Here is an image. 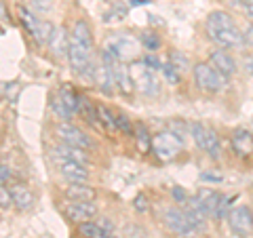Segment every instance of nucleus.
<instances>
[{"mask_svg": "<svg viewBox=\"0 0 253 238\" xmlns=\"http://www.w3.org/2000/svg\"><path fill=\"white\" fill-rule=\"evenodd\" d=\"M205 28H207V36L219 49H239L245 44L243 32L228 11H211L207 15Z\"/></svg>", "mask_w": 253, "mask_h": 238, "instance_id": "1", "label": "nucleus"}, {"mask_svg": "<svg viewBox=\"0 0 253 238\" xmlns=\"http://www.w3.org/2000/svg\"><path fill=\"white\" fill-rule=\"evenodd\" d=\"M184 150V139L179 137V135H175L173 131L165 129L161 133L154 135L152 139V152L156 154L158 160L163 162H171L173 158H177V154Z\"/></svg>", "mask_w": 253, "mask_h": 238, "instance_id": "2", "label": "nucleus"}, {"mask_svg": "<svg viewBox=\"0 0 253 238\" xmlns=\"http://www.w3.org/2000/svg\"><path fill=\"white\" fill-rule=\"evenodd\" d=\"M192 74H194L196 86H199L201 91H205V93H217V91L224 89L226 82H228V78L224 74H219L209 61L194 63Z\"/></svg>", "mask_w": 253, "mask_h": 238, "instance_id": "3", "label": "nucleus"}, {"mask_svg": "<svg viewBox=\"0 0 253 238\" xmlns=\"http://www.w3.org/2000/svg\"><path fill=\"white\" fill-rule=\"evenodd\" d=\"M163 224L175 238H194L196 236V228L190 224L184 209H177V207L165 209L163 211Z\"/></svg>", "mask_w": 253, "mask_h": 238, "instance_id": "4", "label": "nucleus"}, {"mask_svg": "<svg viewBox=\"0 0 253 238\" xmlns=\"http://www.w3.org/2000/svg\"><path fill=\"white\" fill-rule=\"evenodd\" d=\"M190 135H192L194 144L199 146V150H203V152H207L211 158H217L221 156V144H219V137L217 133L209 129L207 124L203 122H192L190 124Z\"/></svg>", "mask_w": 253, "mask_h": 238, "instance_id": "5", "label": "nucleus"}, {"mask_svg": "<svg viewBox=\"0 0 253 238\" xmlns=\"http://www.w3.org/2000/svg\"><path fill=\"white\" fill-rule=\"evenodd\" d=\"M129 70H131L133 82H135V89L141 95H146V97H158L161 95V82H158V78L154 76L152 70L141 63V59L137 63H133Z\"/></svg>", "mask_w": 253, "mask_h": 238, "instance_id": "6", "label": "nucleus"}, {"mask_svg": "<svg viewBox=\"0 0 253 238\" xmlns=\"http://www.w3.org/2000/svg\"><path fill=\"white\" fill-rule=\"evenodd\" d=\"M226 219H228V226H230V230L236 236H241V238L251 236V232H253V211L247 207V204H239V207L230 209Z\"/></svg>", "mask_w": 253, "mask_h": 238, "instance_id": "7", "label": "nucleus"}, {"mask_svg": "<svg viewBox=\"0 0 253 238\" xmlns=\"http://www.w3.org/2000/svg\"><path fill=\"white\" fill-rule=\"evenodd\" d=\"M63 215L74 224H84V221H93L97 217V207L89 200H68L63 204Z\"/></svg>", "mask_w": 253, "mask_h": 238, "instance_id": "8", "label": "nucleus"}, {"mask_svg": "<svg viewBox=\"0 0 253 238\" xmlns=\"http://www.w3.org/2000/svg\"><path fill=\"white\" fill-rule=\"evenodd\" d=\"M91 53L93 49L86 44H81L70 38V51H68V61H70V68L74 70L76 74H84L86 70L91 68Z\"/></svg>", "mask_w": 253, "mask_h": 238, "instance_id": "9", "label": "nucleus"}, {"mask_svg": "<svg viewBox=\"0 0 253 238\" xmlns=\"http://www.w3.org/2000/svg\"><path fill=\"white\" fill-rule=\"evenodd\" d=\"M57 135L63 144L68 146H76V148H83V150H91L93 148V141L89 135H84L78 126L70 124V122H61L57 124Z\"/></svg>", "mask_w": 253, "mask_h": 238, "instance_id": "10", "label": "nucleus"}, {"mask_svg": "<svg viewBox=\"0 0 253 238\" xmlns=\"http://www.w3.org/2000/svg\"><path fill=\"white\" fill-rule=\"evenodd\" d=\"M57 169L63 175V179L68 184H86L89 181V171H86V164L68 160V158H59L57 160Z\"/></svg>", "mask_w": 253, "mask_h": 238, "instance_id": "11", "label": "nucleus"}, {"mask_svg": "<svg viewBox=\"0 0 253 238\" xmlns=\"http://www.w3.org/2000/svg\"><path fill=\"white\" fill-rule=\"evenodd\" d=\"M184 213L188 215V219H190V224H192L194 228H196V232H201V230H205L207 228V221H209V213L205 211V207L199 202V198H188L186 200V207H184Z\"/></svg>", "mask_w": 253, "mask_h": 238, "instance_id": "12", "label": "nucleus"}, {"mask_svg": "<svg viewBox=\"0 0 253 238\" xmlns=\"http://www.w3.org/2000/svg\"><path fill=\"white\" fill-rule=\"evenodd\" d=\"M209 63L217 70L219 74H224L226 78L234 76L236 70H239V68H236L234 57H232L230 53H228V49H217V51H213V53L209 55Z\"/></svg>", "mask_w": 253, "mask_h": 238, "instance_id": "13", "label": "nucleus"}, {"mask_svg": "<svg viewBox=\"0 0 253 238\" xmlns=\"http://www.w3.org/2000/svg\"><path fill=\"white\" fill-rule=\"evenodd\" d=\"M230 148L236 156L247 158L253 154V133L245 131V129H236L230 135Z\"/></svg>", "mask_w": 253, "mask_h": 238, "instance_id": "14", "label": "nucleus"}, {"mask_svg": "<svg viewBox=\"0 0 253 238\" xmlns=\"http://www.w3.org/2000/svg\"><path fill=\"white\" fill-rule=\"evenodd\" d=\"M11 194H13V202H15V207H17L19 211H32L34 209V204H36V196L34 192L28 188V186H23V184H15L11 186Z\"/></svg>", "mask_w": 253, "mask_h": 238, "instance_id": "15", "label": "nucleus"}, {"mask_svg": "<svg viewBox=\"0 0 253 238\" xmlns=\"http://www.w3.org/2000/svg\"><path fill=\"white\" fill-rule=\"evenodd\" d=\"M196 198H199V202L205 207V211H207L211 217H215L217 207H219L224 194L217 192V190H211V188H199L196 190Z\"/></svg>", "mask_w": 253, "mask_h": 238, "instance_id": "16", "label": "nucleus"}, {"mask_svg": "<svg viewBox=\"0 0 253 238\" xmlns=\"http://www.w3.org/2000/svg\"><path fill=\"white\" fill-rule=\"evenodd\" d=\"M49 49L55 57H68V51H70V34L66 32V28H55L51 40H49Z\"/></svg>", "mask_w": 253, "mask_h": 238, "instance_id": "17", "label": "nucleus"}, {"mask_svg": "<svg viewBox=\"0 0 253 238\" xmlns=\"http://www.w3.org/2000/svg\"><path fill=\"white\" fill-rule=\"evenodd\" d=\"M63 194H66L68 200H89V202H93L95 196H97L95 188H91L89 184H70L63 190Z\"/></svg>", "mask_w": 253, "mask_h": 238, "instance_id": "18", "label": "nucleus"}, {"mask_svg": "<svg viewBox=\"0 0 253 238\" xmlns=\"http://www.w3.org/2000/svg\"><path fill=\"white\" fill-rule=\"evenodd\" d=\"M55 154L61 156V158H68V160H74V162L86 164V166H89V162H91L89 152H86V150L76 148V146H68V144H63V146H57V148H55Z\"/></svg>", "mask_w": 253, "mask_h": 238, "instance_id": "19", "label": "nucleus"}, {"mask_svg": "<svg viewBox=\"0 0 253 238\" xmlns=\"http://www.w3.org/2000/svg\"><path fill=\"white\" fill-rule=\"evenodd\" d=\"M59 99L63 101V106L68 108V112L70 114H78V110H81V95H78L74 89H72V84H61V89H59Z\"/></svg>", "mask_w": 253, "mask_h": 238, "instance_id": "20", "label": "nucleus"}, {"mask_svg": "<svg viewBox=\"0 0 253 238\" xmlns=\"http://www.w3.org/2000/svg\"><path fill=\"white\" fill-rule=\"evenodd\" d=\"M70 38L76 42H81V44H86V46H91L93 49V30L89 26V21H84V19H78L74 23V28L72 32H70Z\"/></svg>", "mask_w": 253, "mask_h": 238, "instance_id": "21", "label": "nucleus"}, {"mask_svg": "<svg viewBox=\"0 0 253 238\" xmlns=\"http://www.w3.org/2000/svg\"><path fill=\"white\" fill-rule=\"evenodd\" d=\"M116 86L123 95H131L135 91V82H133V76H131V70H126L123 63L116 66Z\"/></svg>", "mask_w": 253, "mask_h": 238, "instance_id": "22", "label": "nucleus"}, {"mask_svg": "<svg viewBox=\"0 0 253 238\" xmlns=\"http://www.w3.org/2000/svg\"><path fill=\"white\" fill-rule=\"evenodd\" d=\"M133 137L137 141V150L141 154H148L150 150H152V139L148 133V126L144 122H135V131H133Z\"/></svg>", "mask_w": 253, "mask_h": 238, "instance_id": "23", "label": "nucleus"}, {"mask_svg": "<svg viewBox=\"0 0 253 238\" xmlns=\"http://www.w3.org/2000/svg\"><path fill=\"white\" fill-rule=\"evenodd\" d=\"M78 234L84 236V238H108L110 236L97 221H84V224H78Z\"/></svg>", "mask_w": 253, "mask_h": 238, "instance_id": "24", "label": "nucleus"}, {"mask_svg": "<svg viewBox=\"0 0 253 238\" xmlns=\"http://www.w3.org/2000/svg\"><path fill=\"white\" fill-rule=\"evenodd\" d=\"M53 32H55V26L49 21V19H41L38 21V28H36V32L32 36H34V40L38 42V44H49V40H51V36H53Z\"/></svg>", "mask_w": 253, "mask_h": 238, "instance_id": "25", "label": "nucleus"}, {"mask_svg": "<svg viewBox=\"0 0 253 238\" xmlns=\"http://www.w3.org/2000/svg\"><path fill=\"white\" fill-rule=\"evenodd\" d=\"M167 61L171 63L173 68H177L181 74L184 72H188V70H192V66H190V59L186 57L181 51H169V57H167Z\"/></svg>", "mask_w": 253, "mask_h": 238, "instance_id": "26", "label": "nucleus"}, {"mask_svg": "<svg viewBox=\"0 0 253 238\" xmlns=\"http://www.w3.org/2000/svg\"><path fill=\"white\" fill-rule=\"evenodd\" d=\"M19 19H21L23 28H26L30 34H34L36 28H38V21H41V19H38L30 9H26V6H19Z\"/></svg>", "mask_w": 253, "mask_h": 238, "instance_id": "27", "label": "nucleus"}, {"mask_svg": "<svg viewBox=\"0 0 253 238\" xmlns=\"http://www.w3.org/2000/svg\"><path fill=\"white\" fill-rule=\"evenodd\" d=\"M139 42L144 44V49L148 53H154L161 49V38H158V34H154V32H144V34L139 36Z\"/></svg>", "mask_w": 253, "mask_h": 238, "instance_id": "28", "label": "nucleus"}, {"mask_svg": "<svg viewBox=\"0 0 253 238\" xmlns=\"http://www.w3.org/2000/svg\"><path fill=\"white\" fill-rule=\"evenodd\" d=\"M161 72H163V76H165V80H167L169 84H177L179 80H181V72L177 68H173L171 63L167 61V63H163V68H161Z\"/></svg>", "mask_w": 253, "mask_h": 238, "instance_id": "29", "label": "nucleus"}, {"mask_svg": "<svg viewBox=\"0 0 253 238\" xmlns=\"http://www.w3.org/2000/svg\"><path fill=\"white\" fill-rule=\"evenodd\" d=\"M97 114H99V120L104 122L106 126H110L112 131H116L118 129V124H116V118H114V114L110 112V110L106 108V106H97Z\"/></svg>", "mask_w": 253, "mask_h": 238, "instance_id": "30", "label": "nucleus"}, {"mask_svg": "<svg viewBox=\"0 0 253 238\" xmlns=\"http://www.w3.org/2000/svg\"><path fill=\"white\" fill-rule=\"evenodd\" d=\"M11 207H15L11 188H9V186H0V209H2V211H9Z\"/></svg>", "mask_w": 253, "mask_h": 238, "instance_id": "31", "label": "nucleus"}, {"mask_svg": "<svg viewBox=\"0 0 253 238\" xmlns=\"http://www.w3.org/2000/svg\"><path fill=\"white\" fill-rule=\"evenodd\" d=\"M51 106H53V112L57 114V116L61 118V120H70V118H72V114L68 112V108L63 106V101L59 99V95H57V97L53 99V104H51Z\"/></svg>", "mask_w": 253, "mask_h": 238, "instance_id": "32", "label": "nucleus"}, {"mask_svg": "<svg viewBox=\"0 0 253 238\" xmlns=\"http://www.w3.org/2000/svg\"><path fill=\"white\" fill-rule=\"evenodd\" d=\"M116 124H118V131H123L126 135H133V131H135V124H131L129 116H125V114L116 116Z\"/></svg>", "mask_w": 253, "mask_h": 238, "instance_id": "33", "label": "nucleus"}, {"mask_svg": "<svg viewBox=\"0 0 253 238\" xmlns=\"http://www.w3.org/2000/svg\"><path fill=\"white\" fill-rule=\"evenodd\" d=\"M141 63H144V66H146V68H150V70H152V72H158V70H161V68H163V63H161V59H158V57H156V55H154V53H146V55H144V57H141Z\"/></svg>", "mask_w": 253, "mask_h": 238, "instance_id": "34", "label": "nucleus"}, {"mask_svg": "<svg viewBox=\"0 0 253 238\" xmlns=\"http://www.w3.org/2000/svg\"><path fill=\"white\" fill-rule=\"evenodd\" d=\"M32 9H34L36 13L44 15V13L53 11V0H32Z\"/></svg>", "mask_w": 253, "mask_h": 238, "instance_id": "35", "label": "nucleus"}, {"mask_svg": "<svg viewBox=\"0 0 253 238\" xmlns=\"http://www.w3.org/2000/svg\"><path fill=\"white\" fill-rule=\"evenodd\" d=\"M19 91H21V84L19 82H4V97H9V101L17 99Z\"/></svg>", "mask_w": 253, "mask_h": 238, "instance_id": "36", "label": "nucleus"}, {"mask_svg": "<svg viewBox=\"0 0 253 238\" xmlns=\"http://www.w3.org/2000/svg\"><path fill=\"white\" fill-rule=\"evenodd\" d=\"M133 207H135L137 213H148V211H150L148 196H146V194H137V196H135V200H133Z\"/></svg>", "mask_w": 253, "mask_h": 238, "instance_id": "37", "label": "nucleus"}, {"mask_svg": "<svg viewBox=\"0 0 253 238\" xmlns=\"http://www.w3.org/2000/svg\"><path fill=\"white\" fill-rule=\"evenodd\" d=\"M186 126H190V124H186V122H181V120H169V131H173L175 135H179L181 139H184V129Z\"/></svg>", "mask_w": 253, "mask_h": 238, "instance_id": "38", "label": "nucleus"}, {"mask_svg": "<svg viewBox=\"0 0 253 238\" xmlns=\"http://www.w3.org/2000/svg\"><path fill=\"white\" fill-rule=\"evenodd\" d=\"M171 196L175 198L177 202H186V200H188V192H186L184 188H179V186H173V188H171Z\"/></svg>", "mask_w": 253, "mask_h": 238, "instance_id": "39", "label": "nucleus"}, {"mask_svg": "<svg viewBox=\"0 0 253 238\" xmlns=\"http://www.w3.org/2000/svg\"><path fill=\"white\" fill-rule=\"evenodd\" d=\"M0 179H2V186H9V179H11V166L2 162V166H0Z\"/></svg>", "mask_w": 253, "mask_h": 238, "instance_id": "40", "label": "nucleus"}, {"mask_svg": "<svg viewBox=\"0 0 253 238\" xmlns=\"http://www.w3.org/2000/svg\"><path fill=\"white\" fill-rule=\"evenodd\" d=\"M243 38H245V44H247V46H253V21L249 23L247 28H245Z\"/></svg>", "mask_w": 253, "mask_h": 238, "instance_id": "41", "label": "nucleus"}, {"mask_svg": "<svg viewBox=\"0 0 253 238\" xmlns=\"http://www.w3.org/2000/svg\"><path fill=\"white\" fill-rule=\"evenodd\" d=\"M95 221H97V224H99L101 228H104L108 234H110V232H114V224H112V221H110V217H97Z\"/></svg>", "mask_w": 253, "mask_h": 238, "instance_id": "42", "label": "nucleus"}, {"mask_svg": "<svg viewBox=\"0 0 253 238\" xmlns=\"http://www.w3.org/2000/svg\"><path fill=\"white\" fill-rule=\"evenodd\" d=\"M228 9H234V11H241L243 13V4H245V0H221Z\"/></svg>", "mask_w": 253, "mask_h": 238, "instance_id": "43", "label": "nucleus"}, {"mask_svg": "<svg viewBox=\"0 0 253 238\" xmlns=\"http://www.w3.org/2000/svg\"><path fill=\"white\" fill-rule=\"evenodd\" d=\"M201 179L203 181H215V184H219V181L224 179V175H219V173H201Z\"/></svg>", "mask_w": 253, "mask_h": 238, "instance_id": "44", "label": "nucleus"}, {"mask_svg": "<svg viewBox=\"0 0 253 238\" xmlns=\"http://www.w3.org/2000/svg\"><path fill=\"white\" fill-rule=\"evenodd\" d=\"M243 13H245V17H247L249 21H253V0H245Z\"/></svg>", "mask_w": 253, "mask_h": 238, "instance_id": "45", "label": "nucleus"}, {"mask_svg": "<svg viewBox=\"0 0 253 238\" xmlns=\"http://www.w3.org/2000/svg\"><path fill=\"white\" fill-rule=\"evenodd\" d=\"M243 68H245V72H249L253 76V55H247V57L243 59Z\"/></svg>", "mask_w": 253, "mask_h": 238, "instance_id": "46", "label": "nucleus"}, {"mask_svg": "<svg viewBox=\"0 0 253 238\" xmlns=\"http://www.w3.org/2000/svg\"><path fill=\"white\" fill-rule=\"evenodd\" d=\"M0 9H2V19L6 21V19H9V17H6V4L2 2V4H0Z\"/></svg>", "mask_w": 253, "mask_h": 238, "instance_id": "47", "label": "nucleus"}, {"mask_svg": "<svg viewBox=\"0 0 253 238\" xmlns=\"http://www.w3.org/2000/svg\"><path fill=\"white\" fill-rule=\"evenodd\" d=\"M108 238H126V236H123V234H116V232H110V236Z\"/></svg>", "mask_w": 253, "mask_h": 238, "instance_id": "48", "label": "nucleus"}]
</instances>
